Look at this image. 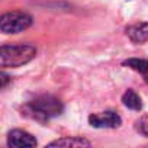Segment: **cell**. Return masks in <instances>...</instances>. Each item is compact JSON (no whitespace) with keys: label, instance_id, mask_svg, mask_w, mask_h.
Listing matches in <instances>:
<instances>
[{"label":"cell","instance_id":"obj_1","mask_svg":"<svg viewBox=\"0 0 148 148\" xmlns=\"http://www.w3.org/2000/svg\"><path fill=\"white\" fill-rule=\"evenodd\" d=\"M36 55V48L28 44L3 45L0 48V64L5 68H16L28 64Z\"/></svg>","mask_w":148,"mask_h":148},{"label":"cell","instance_id":"obj_2","mask_svg":"<svg viewBox=\"0 0 148 148\" xmlns=\"http://www.w3.org/2000/svg\"><path fill=\"white\" fill-rule=\"evenodd\" d=\"M62 109H64L62 103L52 96L36 97L35 100L29 102L25 108L28 115L38 121H47L54 116H58L62 112Z\"/></svg>","mask_w":148,"mask_h":148},{"label":"cell","instance_id":"obj_3","mask_svg":"<svg viewBox=\"0 0 148 148\" xmlns=\"http://www.w3.org/2000/svg\"><path fill=\"white\" fill-rule=\"evenodd\" d=\"M32 25V18L23 12H9L0 19V29L3 34H19Z\"/></svg>","mask_w":148,"mask_h":148},{"label":"cell","instance_id":"obj_4","mask_svg":"<svg viewBox=\"0 0 148 148\" xmlns=\"http://www.w3.org/2000/svg\"><path fill=\"white\" fill-rule=\"evenodd\" d=\"M122 119L116 112L108 110L100 113H93L89 116V123L93 128H118Z\"/></svg>","mask_w":148,"mask_h":148},{"label":"cell","instance_id":"obj_5","mask_svg":"<svg viewBox=\"0 0 148 148\" xmlns=\"http://www.w3.org/2000/svg\"><path fill=\"white\" fill-rule=\"evenodd\" d=\"M8 145L13 148H31L36 145V139L26 131L13 129L8 135Z\"/></svg>","mask_w":148,"mask_h":148},{"label":"cell","instance_id":"obj_6","mask_svg":"<svg viewBox=\"0 0 148 148\" xmlns=\"http://www.w3.org/2000/svg\"><path fill=\"white\" fill-rule=\"evenodd\" d=\"M128 38L134 44H144L148 41V22H141L129 26L126 29Z\"/></svg>","mask_w":148,"mask_h":148},{"label":"cell","instance_id":"obj_7","mask_svg":"<svg viewBox=\"0 0 148 148\" xmlns=\"http://www.w3.org/2000/svg\"><path fill=\"white\" fill-rule=\"evenodd\" d=\"M92 142L79 136H64L48 144V147H90Z\"/></svg>","mask_w":148,"mask_h":148},{"label":"cell","instance_id":"obj_8","mask_svg":"<svg viewBox=\"0 0 148 148\" xmlns=\"http://www.w3.org/2000/svg\"><path fill=\"white\" fill-rule=\"evenodd\" d=\"M122 102H123V105H125L126 108H129V109H132V110H141V108H142L141 97H139L132 89H129V90H126V92L123 93Z\"/></svg>","mask_w":148,"mask_h":148},{"label":"cell","instance_id":"obj_9","mask_svg":"<svg viewBox=\"0 0 148 148\" xmlns=\"http://www.w3.org/2000/svg\"><path fill=\"white\" fill-rule=\"evenodd\" d=\"M123 65L148 76V61L147 60H139V58H129L126 61H123Z\"/></svg>","mask_w":148,"mask_h":148},{"label":"cell","instance_id":"obj_10","mask_svg":"<svg viewBox=\"0 0 148 148\" xmlns=\"http://www.w3.org/2000/svg\"><path fill=\"white\" fill-rule=\"evenodd\" d=\"M136 128L142 135L148 136V113H145L139 118V121L136 122Z\"/></svg>","mask_w":148,"mask_h":148},{"label":"cell","instance_id":"obj_11","mask_svg":"<svg viewBox=\"0 0 148 148\" xmlns=\"http://www.w3.org/2000/svg\"><path fill=\"white\" fill-rule=\"evenodd\" d=\"M0 77H2V87L5 89L6 84H8V82H9V76H8L6 73H2V74H0Z\"/></svg>","mask_w":148,"mask_h":148},{"label":"cell","instance_id":"obj_12","mask_svg":"<svg viewBox=\"0 0 148 148\" xmlns=\"http://www.w3.org/2000/svg\"><path fill=\"white\" fill-rule=\"evenodd\" d=\"M145 80H147V83H148V77H147V79H145Z\"/></svg>","mask_w":148,"mask_h":148}]
</instances>
